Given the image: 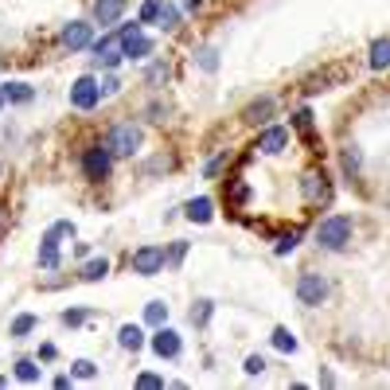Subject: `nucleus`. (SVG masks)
Wrapping results in <instances>:
<instances>
[{
	"label": "nucleus",
	"mask_w": 390,
	"mask_h": 390,
	"mask_svg": "<svg viewBox=\"0 0 390 390\" xmlns=\"http://www.w3.org/2000/svg\"><path fill=\"white\" fill-rule=\"evenodd\" d=\"M317 242L324 250H343V246L352 242V219L347 215H332L317 227Z\"/></svg>",
	"instance_id": "1"
},
{
	"label": "nucleus",
	"mask_w": 390,
	"mask_h": 390,
	"mask_svg": "<svg viewBox=\"0 0 390 390\" xmlns=\"http://www.w3.org/2000/svg\"><path fill=\"white\" fill-rule=\"evenodd\" d=\"M62 234H74L71 222H55V227L43 234V242H39V266H43V269L59 266V238H62Z\"/></svg>",
	"instance_id": "2"
},
{
	"label": "nucleus",
	"mask_w": 390,
	"mask_h": 390,
	"mask_svg": "<svg viewBox=\"0 0 390 390\" xmlns=\"http://www.w3.org/2000/svg\"><path fill=\"white\" fill-rule=\"evenodd\" d=\"M110 164H113V152L106 145H94V148H86V157H82V168L90 180H106L110 176Z\"/></svg>",
	"instance_id": "3"
},
{
	"label": "nucleus",
	"mask_w": 390,
	"mask_h": 390,
	"mask_svg": "<svg viewBox=\"0 0 390 390\" xmlns=\"http://www.w3.org/2000/svg\"><path fill=\"white\" fill-rule=\"evenodd\" d=\"M137 145H141V133H137L133 125H117L110 133V141H106V148H110L113 157H133Z\"/></svg>",
	"instance_id": "4"
},
{
	"label": "nucleus",
	"mask_w": 390,
	"mask_h": 390,
	"mask_svg": "<svg viewBox=\"0 0 390 390\" xmlns=\"http://www.w3.org/2000/svg\"><path fill=\"white\" fill-rule=\"evenodd\" d=\"M297 297H301V305H320V301L328 297V281L320 277V273H301Z\"/></svg>",
	"instance_id": "5"
},
{
	"label": "nucleus",
	"mask_w": 390,
	"mask_h": 390,
	"mask_svg": "<svg viewBox=\"0 0 390 390\" xmlns=\"http://www.w3.org/2000/svg\"><path fill=\"white\" fill-rule=\"evenodd\" d=\"M98 98H102V90H98V82L90 78V74H82V78L71 86V106L74 110H94Z\"/></svg>",
	"instance_id": "6"
},
{
	"label": "nucleus",
	"mask_w": 390,
	"mask_h": 390,
	"mask_svg": "<svg viewBox=\"0 0 390 390\" xmlns=\"http://www.w3.org/2000/svg\"><path fill=\"white\" fill-rule=\"evenodd\" d=\"M133 269L145 273V277L160 273V269H164V250H160V246H141V250L133 254Z\"/></svg>",
	"instance_id": "7"
},
{
	"label": "nucleus",
	"mask_w": 390,
	"mask_h": 390,
	"mask_svg": "<svg viewBox=\"0 0 390 390\" xmlns=\"http://www.w3.org/2000/svg\"><path fill=\"white\" fill-rule=\"evenodd\" d=\"M62 43L71 51H82L94 43V32H90V24H82V20H71V24L62 27Z\"/></svg>",
	"instance_id": "8"
},
{
	"label": "nucleus",
	"mask_w": 390,
	"mask_h": 390,
	"mask_svg": "<svg viewBox=\"0 0 390 390\" xmlns=\"http://www.w3.org/2000/svg\"><path fill=\"white\" fill-rule=\"evenodd\" d=\"M94 51H98V59L106 62V67H117L122 55H125V43H122V36H110V39H98Z\"/></svg>",
	"instance_id": "9"
},
{
	"label": "nucleus",
	"mask_w": 390,
	"mask_h": 390,
	"mask_svg": "<svg viewBox=\"0 0 390 390\" xmlns=\"http://www.w3.org/2000/svg\"><path fill=\"white\" fill-rule=\"evenodd\" d=\"M152 352L160 355V359H172V355H180V336L172 328H160L157 336H152Z\"/></svg>",
	"instance_id": "10"
},
{
	"label": "nucleus",
	"mask_w": 390,
	"mask_h": 390,
	"mask_svg": "<svg viewBox=\"0 0 390 390\" xmlns=\"http://www.w3.org/2000/svg\"><path fill=\"white\" fill-rule=\"evenodd\" d=\"M125 12V0H94V20L98 24H117V16Z\"/></svg>",
	"instance_id": "11"
},
{
	"label": "nucleus",
	"mask_w": 390,
	"mask_h": 390,
	"mask_svg": "<svg viewBox=\"0 0 390 390\" xmlns=\"http://www.w3.org/2000/svg\"><path fill=\"white\" fill-rule=\"evenodd\" d=\"M285 145H289V129H266V133H262V141H257V148H262V152H281Z\"/></svg>",
	"instance_id": "12"
},
{
	"label": "nucleus",
	"mask_w": 390,
	"mask_h": 390,
	"mask_svg": "<svg viewBox=\"0 0 390 390\" xmlns=\"http://www.w3.org/2000/svg\"><path fill=\"white\" fill-rule=\"evenodd\" d=\"M269 113H273V102L269 98H262V102H254V106H246V122L250 125H262V122H269Z\"/></svg>",
	"instance_id": "13"
},
{
	"label": "nucleus",
	"mask_w": 390,
	"mask_h": 390,
	"mask_svg": "<svg viewBox=\"0 0 390 390\" xmlns=\"http://www.w3.org/2000/svg\"><path fill=\"white\" fill-rule=\"evenodd\" d=\"M117 343H122L125 352H137V347L145 343V332L137 328V324H125V328L117 332Z\"/></svg>",
	"instance_id": "14"
},
{
	"label": "nucleus",
	"mask_w": 390,
	"mask_h": 390,
	"mask_svg": "<svg viewBox=\"0 0 390 390\" xmlns=\"http://www.w3.org/2000/svg\"><path fill=\"white\" fill-rule=\"evenodd\" d=\"M148 51H152V39H148V36H133V39H125V55H129V59H145Z\"/></svg>",
	"instance_id": "15"
},
{
	"label": "nucleus",
	"mask_w": 390,
	"mask_h": 390,
	"mask_svg": "<svg viewBox=\"0 0 390 390\" xmlns=\"http://www.w3.org/2000/svg\"><path fill=\"white\" fill-rule=\"evenodd\" d=\"M187 219H192V222H207L211 219V199H207V195L187 203Z\"/></svg>",
	"instance_id": "16"
},
{
	"label": "nucleus",
	"mask_w": 390,
	"mask_h": 390,
	"mask_svg": "<svg viewBox=\"0 0 390 390\" xmlns=\"http://www.w3.org/2000/svg\"><path fill=\"white\" fill-rule=\"evenodd\" d=\"M371 67H375V71L390 67V39H378L375 47H371Z\"/></svg>",
	"instance_id": "17"
},
{
	"label": "nucleus",
	"mask_w": 390,
	"mask_h": 390,
	"mask_svg": "<svg viewBox=\"0 0 390 390\" xmlns=\"http://www.w3.org/2000/svg\"><path fill=\"white\" fill-rule=\"evenodd\" d=\"M106 273H110V262H106V257H94V262H86V269H82L86 281H102Z\"/></svg>",
	"instance_id": "18"
},
{
	"label": "nucleus",
	"mask_w": 390,
	"mask_h": 390,
	"mask_svg": "<svg viewBox=\"0 0 390 390\" xmlns=\"http://www.w3.org/2000/svg\"><path fill=\"white\" fill-rule=\"evenodd\" d=\"M273 347H277V352H297V336H292L289 328H277L273 332Z\"/></svg>",
	"instance_id": "19"
},
{
	"label": "nucleus",
	"mask_w": 390,
	"mask_h": 390,
	"mask_svg": "<svg viewBox=\"0 0 390 390\" xmlns=\"http://www.w3.org/2000/svg\"><path fill=\"white\" fill-rule=\"evenodd\" d=\"M4 90V98H12V102H27L32 98V86L27 82H8V86H0Z\"/></svg>",
	"instance_id": "20"
},
{
	"label": "nucleus",
	"mask_w": 390,
	"mask_h": 390,
	"mask_svg": "<svg viewBox=\"0 0 390 390\" xmlns=\"http://www.w3.org/2000/svg\"><path fill=\"white\" fill-rule=\"evenodd\" d=\"M16 378H20V382H36V378H39V367L32 363V359H20V363H16Z\"/></svg>",
	"instance_id": "21"
},
{
	"label": "nucleus",
	"mask_w": 390,
	"mask_h": 390,
	"mask_svg": "<svg viewBox=\"0 0 390 390\" xmlns=\"http://www.w3.org/2000/svg\"><path fill=\"white\" fill-rule=\"evenodd\" d=\"M164 317H168V305H164V301H152V305L145 308V320H148V324H164Z\"/></svg>",
	"instance_id": "22"
},
{
	"label": "nucleus",
	"mask_w": 390,
	"mask_h": 390,
	"mask_svg": "<svg viewBox=\"0 0 390 390\" xmlns=\"http://www.w3.org/2000/svg\"><path fill=\"white\" fill-rule=\"evenodd\" d=\"M176 20H180V16H176V8H172V4H160V16H157V24L164 27V32H172V27H176Z\"/></svg>",
	"instance_id": "23"
},
{
	"label": "nucleus",
	"mask_w": 390,
	"mask_h": 390,
	"mask_svg": "<svg viewBox=\"0 0 390 390\" xmlns=\"http://www.w3.org/2000/svg\"><path fill=\"white\" fill-rule=\"evenodd\" d=\"M211 308H215L211 301H199V305L192 308V324H199V328H203V324L211 320Z\"/></svg>",
	"instance_id": "24"
},
{
	"label": "nucleus",
	"mask_w": 390,
	"mask_h": 390,
	"mask_svg": "<svg viewBox=\"0 0 390 390\" xmlns=\"http://www.w3.org/2000/svg\"><path fill=\"white\" fill-rule=\"evenodd\" d=\"M71 375H74V378H94V375H98V367L90 363V359H78V363L71 367Z\"/></svg>",
	"instance_id": "25"
},
{
	"label": "nucleus",
	"mask_w": 390,
	"mask_h": 390,
	"mask_svg": "<svg viewBox=\"0 0 390 390\" xmlns=\"http://www.w3.org/2000/svg\"><path fill=\"white\" fill-rule=\"evenodd\" d=\"M305 195H308V199L324 195V176H305Z\"/></svg>",
	"instance_id": "26"
},
{
	"label": "nucleus",
	"mask_w": 390,
	"mask_h": 390,
	"mask_svg": "<svg viewBox=\"0 0 390 390\" xmlns=\"http://www.w3.org/2000/svg\"><path fill=\"white\" fill-rule=\"evenodd\" d=\"M32 328H36V317H16V324H12V336H27Z\"/></svg>",
	"instance_id": "27"
},
{
	"label": "nucleus",
	"mask_w": 390,
	"mask_h": 390,
	"mask_svg": "<svg viewBox=\"0 0 390 390\" xmlns=\"http://www.w3.org/2000/svg\"><path fill=\"white\" fill-rule=\"evenodd\" d=\"M168 62H152V67H148V82H164V78H168Z\"/></svg>",
	"instance_id": "28"
},
{
	"label": "nucleus",
	"mask_w": 390,
	"mask_h": 390,
	"mask_svg": "<svg viewBox=\"0 0 390 390\" xmlns=\"http://www.w3.org/2000/svg\"><path fill=\"white\" fill-rule=\"evenodd\" d=\"M160 4H164V0H145V8H141V20H145V24L160 16Z\"/></svg>",
	"instance_id": "29"
},
{
	"label": "nucleus",
	"mask_w": 390,
	"mask_h": 390,
	"mask_svg": "<svg viewBox=\"0 0 390 390\" xmlns=\"http://www.w3.org/2000/svg\"><path fill=\"white\" fill-rule=\"evenodd\" d=\"M297 242H301V234H297V231H289V234H285V238L277 242V254H289V250H292Z\"/></svg>",
	"instance_id": "30"
},
{
	"label": "nucleus",
	"mask_w": 390,
	"mask_h": 390,
	"mask_svg": "<svg viewBox=\"0 0 390 390\" xmlns=\"http://www.w3.org/2000/svg\"><path fill=\"white\" fill-rule=\"evenodd\" d=\"M262 371H266V359H262V355H250V359H246V375H262Z\"/></svg>",
	"instance_id": "31"
},
{
	"label": "nucleus",
	"mask_w": 390,
	"mask_h": 390,
	"mask_svg": "<svg viewBox=\"0 0 390 390\" xmlns=\"http://www.w3.org/2000/svg\"><path fill=\"white\" fill-rule=\"evenodd\" d=\"M199 67H203V71H215V67H219V59H215V51H199Z\"/></svg>",
	"instance_id": "32"
},
{
	"label": "nucleus",
	"mask_w": 390,
	"mask_h": 390,
	"mask_svg": "<svg viewBox=\"0 0 390 390\" xmlns=\"http://www.w3.org/2000/svg\"><path fill=\"white\" fill-rule=\"evenodd\" d=\"M343 168H347V172L359 168V152H355V148H347V152H343Z\"/></svg>",
	"instance_id": "33"
},
{
	"label": "nucleus",
	"mask_w": 390,
	"mask_h": 390,
	"mask_svg": "<svg viewBox=\"0 0 390 390\" xmlns=\"http://www.w3.org/2000/svg\"><path fill=\"white\" fill-rule=\"evenodd\" d=\"M117 78H106V82H98V90H102V98H110V94H117Z\"/></svg>",
	"instance_id": "34"
},
{
	"label": "nucleus",
	"mask_w": 390,
	"mask_h": 390,
	"mask_svg": "<svg viewBox=\"0 0 390 390\" xmlns=\"http://www.w3.org/2000/svg\"><path fill=\"white\" fill-rule=\"evenodd\" d=\"M137 387H145V390H157V387H164V382H160L157 375H141V378H137Z\"/></svg>",
	"instance_id": "35"
},
{
	"label": "nucleus",
	"mask_w": 390,
	"mask_h": 390,
	"mask_svg": "<svg viewBox=\"0 0 390 390\" xmlns=\"http://www.w3.org/2000/svg\"><path fill=\"white\" fill-rule=\"evenodd\" d=\"M292 122H297V129H308V125H312V113H308V110H301L297 117H292Z\"/></svg>",
	"instance_id": "36"
},
{
	"label": "nucleus",
	"mask_w": 390,
	"mask_h": 390,
	"mask_svg": "<svg viewBox=\"0 0 390 390\" xmlns=\"http://www.w3.org/2000/svg\"><path fill=\"white\" fill-rule=\"evenodd\" d=\"M183 254H187V242H176V246H172V262H180Z\"/></svg>",
	"instance_id": "37"
},
{
	"label": "nucleus",
	"mask_w": 390,
	"mask_h": 390,
	"mask_svg": "<svg viewBox=\"0 0 390 390\" xmlns=\"http://www.w3.org/2000/svg\"><path fill=\"white\" fill-rule=\"evenodd\" d=\"M62 320H67V324H82V320H86V312H67Z\"/></svg>",
	"instance_id": "38"
},
{
	"label": "nucleus",
	"mask_w": 390,
	"mask_h": 390,
	"mask_svg": "<svg viewBox=\"0 0 390 390\" xmlns=\"http://www.w3.org/2000/svg\"><path fill=\"white\" fill-rule=\"evenodd\" d=\"M0 106H4V90H0Z\"/></svg>",
	"instance_id": "39"
}]
</instances>
